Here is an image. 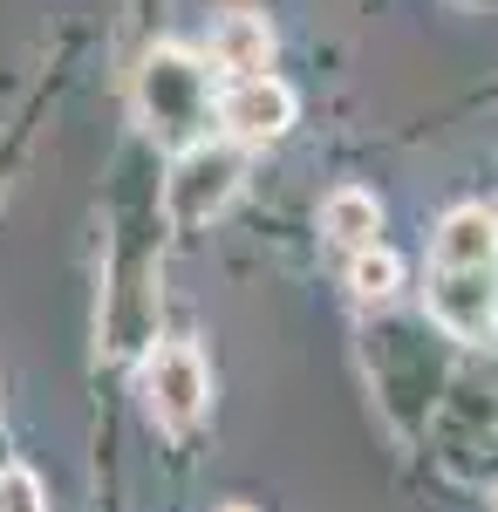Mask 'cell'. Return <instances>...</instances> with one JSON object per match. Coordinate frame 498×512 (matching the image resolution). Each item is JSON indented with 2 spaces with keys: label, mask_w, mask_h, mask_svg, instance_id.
Instances as JSON below:
<instances>
[{
  "label": "cell",
  "mask_w": 498,
  "mask_h": 512,
  "mask_svg": "<svg viewBox=\"0 0 498 512\" xmlns=\"http://www.w3.org/2000/svg\"><path fill=\"white\" fill-rule=\"evenodd\" d=\"M212 512H260V506H246V499H226V506H212Z\"/></svg>",
  "instance_id": "obj_11"
},
{
  "label": "cell",
  "mask_w": 498,
  "mask_h": 512,
  "mask_svg": "<svg viewBox=\"0 0 498 512\" xmlns=\"http://www.w3.org/2000/svg\"><path fill=\"white\" fill-rule=\"evenodd\" d=\"M301 123V96L294 82L273 76V69H253V76H219V103H212V130L239 144V151H267L287 130Z\"/></svg>",
  "instance_id": "obj_4"
},
{
  "label": "cell",
  "mask_w": 498,
  "mask_h": 512,
  "mask_svg": "<svg viewBox=\"0 0 498 512\" xmlns=\"http://www.w3.org/2000/svg\"><path fill=\"white\" fill-rule=\"evenodd\" d=\"M0 512H48V485L35 465H21V458L0 465Z\"/></svg>",
  "instance_id": "obj_10"
},
{
  "label": "cell",
  "mask_w": 498,
  "mask_h": 512,
  "mask_svg": "<svg viewBox=\"0 0 498 512\" xmlns=\"http://www.w3.org/2000/svg\"><path fill=\"white\" fill-rule=\"evenodd\" d=\"M239 185H246V151L212 130V137H198L185 151H171V171L157 185V205H164L171 233H205L212 219H226Z\"/></svg>",
  "instance_id": "obj_2"
},
{
  "label": "cell",
  "mask_w": 498,
  "mask_h": 512,
  "mask_svg": "<svg viewBox=\"0 0 498 512\" xmlns=\"http://www.w3.org/2000/svg\"><path fill=\"white\" fill-rule=\"evenodd\" d=\"M137 396H144V417H151L164 437H192L212 410V369H205V349L198 342H151L144 362H137Z\"/></svg>",
  "instance_id": "obj_3"
},
{
  "label": "cell",
  "mask_w": 498,
  "mask_h": 512,
  "mask_svg": "<svg viewBox=\"0 0 498 512\" xmlns=\"http://www.w3.org/2000/svg\"><path fill=\"white\" fill-rule=\"evenodd\" d=\"M485 512H498V478H492V485H485Z\"/></svg>",
  "instance_id": "obj_12"
},
{
  "label": "cell",
  "mask_w": 498,
  "mask_h": 512,
  "mask_svg": "<svg viewBox=\"0 0 498 512\" xmlns=\"http://www.w3.org/2000/svg\"><path fill=\"white\" fill-rule=\"evenodd\" d=\"M423 308L451 342H498V267H430Z\"/></svg>",
  "instance_id": "obj_5"
},
{
  "label": "cell",
  "mask_w": 498,
  "mask_h": 512,
  "mask_svg": "<svg viewBox=\"0 0 498 512\" xmlns=\"http://www.w3.org/2000/svg\"><path fill=\"white\" fill-rule=\"evenodd\" d=\"M314 219H321V239L348 260V253H362V246L383 239V198L369 192V185H335Z\"/></svg>",
  "instance_id": "obj_8"
},
{
  "label": "cell",
  "mask_w": 498,
  "mask_h": 512,
  "mask_svg": "<svg viewBox=\"0 0 498 512\" xmlns=\"http://www.w3.org/2000/svg\"><path fill=\"white\" fill-rule=\"evenodd\" d=\"M198 48H205V62H212L219 76L273 69V21L253 14V7H226V14H212V28H205Z\"/></svg>",
  "instance_id": "obj_6"
},
{
  "label": "cell",
  "mask_w": 498,
  "mask_h": 512,
  "mask_svg": "<svg viewBox=\"0 0 498 512\" xmlns=\"http://www.w3.org/2000/svg\"><path fill=\"white\" fill-rule=\"evenodd\" d=\"M130 103H137V123L151 130L157 144L185 151V144H198V137H212L219 69L205 62V48H185V41H157L151 55L137 62Z\"/></svg>",
  "instance_id": "obj_1"
},
{
  "label": "cell",
  "mask_w": 498,
  "mask_h": 512,
  "mask_svg": "<svg viewBox=\"0 0 498 512\" xmlns=\"http://www.w3.org/2000/svg\"><path fill=\"white\" fill-rule=\"evenodd\" d=\"M430 267H498V205H451L430 226Z\"/></svg>",
  "instance_id": "obj_7"
},
{
  "label": "cell",
  "mask_w": 498,
  "mask_h": 512,
  "mask_svg": "<svg viewBox=\"0 0 498 512\" xmlns=\"http://www.w3.org/2000/svg\"><path fill=\"white\" fill-rule=\"evenodd\" d=\"M410 287V267H403V253L396 246H362V253H348V294H355V308H389L396 294Z\"/></svg>",
  "instance_id": "obj_9"
}]
</instances>
